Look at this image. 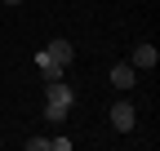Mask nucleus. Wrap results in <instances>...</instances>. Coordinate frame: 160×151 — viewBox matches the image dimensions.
I'll use <instances>...</instances> for the list:
<instances>
[{
    "mask_svg": "<svg viewBox=\"0 0 160 151\" xmlns=\"http://www.w3.org/2000/svg\"><path fill=\"white\" fill-rule=\"evenodd\" d=\"M71 102H76V93H71L62 80H49V89H45V120L62 124V120H67V111H71Z\"/></svg>",
    "mask_w": 160,
    "mask_h": 151,
    "instance_id": "obj_1",
    "label": "nucleus"
},
{
    "mask_svg": "<svg viewBox=\"0 0 160 151\" xmlns=\"http://www.w3.org/2000/svg\"><path fill=\"white\" fill-rule=\"evenodd\" d=\"M156 62H160L156 45H138V49H133V58H129V67H133V71H151Z\"/></svg>",
    "mask_w": 160,
    "mask_h": 151,
    "instance_id": "obj_2",
    "label": "nucleus"
},
{
    "mask_svg": "<svg viewBox=\"0 0 160 151\" xmlns=\"http://www.w3.org/2000/svg\"><path fill=\"white\" fill-rule=\"evenodd\" d=\"M133 120H138V116H133V102H116V107H111V124L120 129V134H129Z\"/></svg>",
    "mask_w": 160,
    "mask_h": 151,
    "instance_id": "obj_3",
    "label": "nucleus"
},
{
    "mask_svg": "<svg viewBox=\"0 0 160 151\" xmlns=\"http://www.w3.org/2000/svg\"><path fill=\"white\" fill-rule=\"evenodd\" d=\"M45 53L58 62V67H67L71 58H76V49H71V40H53V45H45Z\"/></svg>",
    "mask_w": 160,
    "mask_h": 151,
    "instance_id": "obj_4",
    "label": "nucleus"
},
{
    "mask_svg": "<svg viewBox=\"0 0 160 151\" xmlns=\"http://www.w3.org/2000/svg\"><path fill=\"white\" fill-rule=\"evenodd\" d=\"M133 80H138V71H133L129 62H116V67H111V85H116V89H133Z\"/></svg>",
    "mask_w": 160,
    "mask_h": 151,
    "instance_id": "obj_5",
    "label": "nucleus"
},
{
    "mask_svg": "<svg viewBox=\"0 0 160 151\" xmlns=\"http://www.w3.org/2000/svg\"><path fill=\"white\" fill-rule=\"evenodd\" d=\"M36 67H40V76H45V85H49V80H62V67H58V62L49 58V53H45V49H40V53H36Z\"/></svg>",
    "mask_w": 160,
    "mask_h": 151,
    "instance_id": "obj_6",
    "label": "nucleus"
},
{
    "mask_svg": "<svg viewBox=\"0 0 160 151\" xmlns=\"http://www.w3.org/2000/svg\"><path fill=\"white\" fill-rule=\"evenodd\" d=\"M27 151H49V138H27Z\"/></svg>",
    "mask_w": 160,
    "mask_h": 151,
    "instance_id": "obj_7",
    "label": "nucleus"
},
{
    "mask_svg": "<svg viewBox=\"0 0 160 151\" xmlns=\"http://www.w3.org/2000/svg\"><path fill=\"white\" fill-rule=\"evenodd\" d=\"M9 5H22V0H9Z\"/></svg>",
    "mask_w": 160,
    "mask_h": 151,
    "instance_id": "obj_8",
    "label": "nucleus"
}]
</instances>
